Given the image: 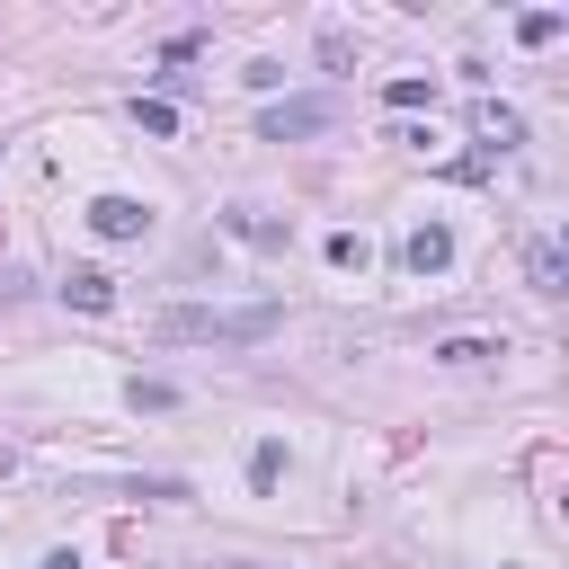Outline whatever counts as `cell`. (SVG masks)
I'll use <instances>...</instances> for the list:
<instances>
[{
	"label": "cell",
	"mask_w": 569,
	"mask_h": 569,
	"mask_svg": "<svg viewBox=\"0 0 569 569\" xmlns=\"http://www.w3.org/2000/svg\"><path fill=\"white\" fill-rule=\"evenodd\" d=\"M151 338H169V347H258V338H276V302H249V311L187 302V311H160Z\"/></svg>",
	"instance_id": "cell-1"
},
{
	"label": "cell",
	"mask_w": 569,
	"mask_h": 569,
	"mask_svg": "<svg viewBox=\"0 0 569 569\" xmlns=\"http://www.w3.org/2000/svg\"><path fill=\"white\" fill-rule=\"evenodd\" d=\"M329 124H338V107H329V98H284V107H267V124H258V133H267V142H293V133H329Z\"/></svg>",
	"instance_id": "cell-2"
},
{
	"label": "cell",
	"mask_w": 569,
	"mask_h": 569,
	"mask_svg": "<svg viewBox=\"0 0 569 569\" xmlns=\"http://www.w3.org/2000/svg\"><path fill=\"white\" fill-rule=\"evenodd\" d=\"M89 231H98V240H142L151 213H142L133 196H98V204H89Z\"/></svg>",
	"instance_id": "cell-3"
},
{
	"label": "cell",
	"mask_w": 569,
	"mask_h": 569,
	"mask_svg": "<svg viewBox=\"0 0 569 569\" xmlns=\"http://www.w3.org/2000/svg\"><path fill=\"white\" fill-rule=\"evenodd\" d=\"M400 258H409V276H445V267H453V231H445V222H418V231L400 240Z\"/></svg>",
	"instance_id": "cell-4"
},
{
	"label": "cell",
	"mask_w": 569,
	"mask_h": 569,
	"mask_svg": "<svg viewBox=\"0 0 569 569\" xmlns=\"http://www.w3.org/2000/svg\"><path fill=\"white\" fill-rule=\"evenodd\" d=\"M471 124H480V142H489V151H516V142H525V116H516V107H498V98H480V107H471Z\"/></svg>",
	"instance_id": "cell-5"
},
{
	"label": "cell",
	"mask_w": 569,
	"mask_h": 569,
	"mask_svg": "<svg viewBox=\"0 0 569 569\" xmlns=\"http://www.w3.org/2000/svg\"><path fill=\"white\" fill-rule=\"evenodd\" d=\"M62 293H71L80 311H107V302H116V276H98V267H71V276H62Z\"/></svg>",
	"instance_id": "cell-6"
},
{
	"label": "cell",
	"mask_w": 569,
	"mask_h": 569,
	"mask_svg": "<svg viewBox=\"0 0 569 569\" xmlns=\"http://www.w3.org/2000/svg\"><path fill=\"white\" fill-rule=\"evenodd\" d=\"M525 276H533V293H560V249L533 240V249H525Z\"/></svg>",
	"instance_id": "cell-7"
},
{
	"label": "cell",
	"mask_w": 569,
	"mask_h": 569,
	"mask_svg": "<svg viewBox=\"0 0 569 569\" xmlns=\"http://www.w3.org/2000/svg\"><path fill=\"white\" fill-rule=\"evenodd\" d=\"M560 27H569V18H560V9H525V18H516V36H525V44H551V36H560Z\"/></svg>",
	"instance_id": "cell-8"
},
{
	"label": "cell",
	"mask_w": 569,
	"mask_h": 569,
	"mask_svg": "<svg viewBox=\"0 0 569 569\" xmlns=\"http://www.w3.org/2000/svg\"><path fill=\"white\" fill-rule=\"evenodd\" d=\"M382 98H391V107H427V98H436V80H418V71H400V80H391Z\"/></svg>",
	"instance_id": "cell-9"
},
{
	"label": "cell",
	"mask_w": 569,
	"mask_h": 569,
	"mask_svg": "<svg viewBox=\"0 0 569 569\" xmlns=\"http://www.w3.org/2000/svg\"><path fill=\"white\" fill-rule=\"evenodd\" d=\"M276 471H284V445H258V453H249V480H258V489H276Z\"/></svg>",
	"instance_id": "cell-10"
},
{
	"label": "cell",
	"mask_w": 569,
	"mask_h": 569,
	"mask_svg": "<svg viewBox=\"0 0 569 569\" xmlns=\"http://www.w3.org/2000/svg\"><path fill=\"white\" fill-rule=\"evenodd\" d=\"M436 356H445V365H480V356H498V347H480V338H445Z\"/></svg>",
	"instance_id": "cell-11"
},
{
	"label": "cell",
	"mask_w": 569,
	"mask_h": 569,
	"mask_svg": "<svg viewBox=\"0 0 569 569\" xmlns=\"http://www.w3.org/2000/svg\"><path fill=\"white\" fill-rule=\"evenodd\" d=\"M53 569H71V560H53Z\"/></svg>",
	"instance_id": "cell-12"
}]
</instances>
